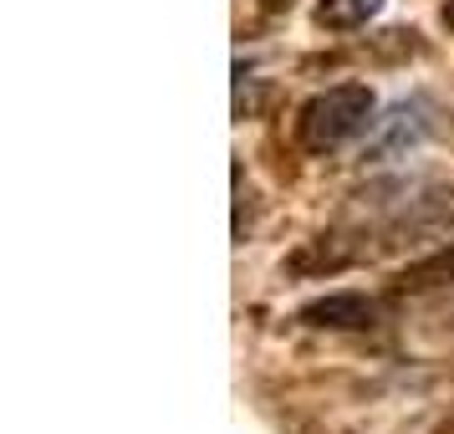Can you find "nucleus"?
<instances>
[{
    "mask_svg": "<svg viewBox=\"0 0 454 434\" xmlns=\"http://www.w3.org/2000/svg\"><path fill=\"white\" fill-rule=\"evenodd\" d=\"M286 266L296 276H337V271L352 266V246L342 235H322V241H307L301 250H291Z\"/></svg>",
    "mask_w": 454,
    "mask_h": 434,
    "instance_id": "obj_4",
    "label": "nucleus"
},
{
    "mask_svg": "<svg viewBox=\"0 0 454 434\" xmlns=\"http://www.w3.org/2000/svg\"><path fill=\"white\" fill-rule=\"evenodd\" d=\"M378 98H372L368 87L357 83H342V87H327V92H317L301 113H296V138L301 148L311 154H327V148H342L348 138L357 133H368L378 118Z\"/></svg>",
    "mask_w": 454,
    "mask_h": 434,
    "instance_id": "obj_1",
    "label": "nucleus"
},
{
    "mask_svg": "<svg viewBox=\"0 0 454 434\" xmlns=\"http://www.w3.org/2000/svg\"><path fill=\"white\" fill-rule=\"evenodd\" d=\"M444 281H454V241L403 271V287H444Z\"/></svg>",
    "mask_w": 454,
    "mask_h": 434,
    "instance_id": "obj_6",
    "label": "nucleus"
},
{
    "mask_svg": "<svg viewBox=\"0 0 454 434\" xmlns=\"http://www.w3.org/2000/svg\"><path fill=\"white\" fill-rule=\"evenodd\" d=\"M372 16H383V0H317V26L322 31H357Z\"/></svg>",
    "mask_w": 454,
    "mask_h": 434,
    "instance_id": "obj_5",
    "label": "nucleus"
},
{
    "mask_svg": "<svg viewBox=\"0 0 454 434\" xmlns=\"http://www.w3.org/2000/svg\"><path fill=\"white\" fill-rule=\"evenodd\" d=\"M444 26H454V0H450V5H444Z\"/></svg>",
    "mask_w": 454,
    "mask_h": 434,
    "instance_id": "obj_8",
    "label": "nucleus"
},
{
    "mask_svg": "<svg viewBox=\"0 0 454 434\" xmlns=\"http://www.w3.org/2000/svg\"><path fill=\"white\" fill-rule=\"evenodd\" d=\"M261 5H266V11H291L296 0H261Z\"/></svg>",
    "mask_w": 454,
    "mask_h": 434,
    "instance_id": "obj_7",
    "label": "nucleus"
},
{
    "mask_svg": "<svg viewBox=\"0 0 454 434\" xmlns=\"http://www.w3.org/2000/svg\"><path fill=\"white\" fill-rule=\"evenodd\" d=\"M419 138H424V123H419V113L403 103V107H393L388 118L372 123V138H368V148H363V159H368V164H388L393 154L413 148Z\"/></svg>",
    "mask_w": 454,
    "mask_h": 434,
    "instance_id": "obj_3",
    "label": "nucleus"
},
{
    "mask_svg": "<svg viewBox=\"0 0 454 434\" xmlns=\"http://www.w3.org/2000/svg\"><path fill=\"white\" fill-rule=\"evenodd\" d=\"M296 317L317 332H368L378 327V302L363 291H327V296L307 302Z\"/></svg>",
    "mask_w": 454,
    "mask_h": 434,
    "instance_id": "obj_2",
    "label": "nucleus"
}]
</instances>
